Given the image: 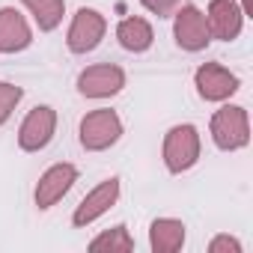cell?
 Masks as SVG:
<instances>
[{"mask_svg": "<svg viewBox=\"0 0 253 253\" xmlns=\"http://www.w3.org/2000/svg\"><path fill=\"white\" fill-rule=\"evenodd\" d=\"M200 152H203V137L197 131V125L182 122V125H173L164 134L161 158H164V167L170 173H188L191 167H197Z\"/></svg>", "mask_w": 253, "mask_h": 253, "instance_id": "cell-1", "label": "cell"}, {"mask_svg": "<svg viewBox=\"0 0 253 253\" xmlns=\"http://www.w3.org/2000/svg\"><path fill=\"white\" fill-rule=\"evenodd\" d=\"M209 134L220 152H238L250 143V116L241 104H223L209 122Z\"/></svg>", "mask_w": 253, "mask_h": 253, "instance_id": "cell-2", "label": "cell"}, {"mask_svg": "<svg viewBox=\"0 0 253 253\" xmlns=\"http://www.w3.org/2000/svg\"><path fill=\"white\" fill-rule=\"evenodd\" d=\"M78 137H81V146L86 152H104L113 143H119V137H122V119L110 107H95V110L84 113V119L78 125Z\"/></svg>", "mask_w": 253, "mask_h": 253, "instance_id": "cell-3", "label": "cell"}, {"mask_svg": "<svg viewBox=\"0 0 253 253\" xmlns=\"http://www.w3.org/2000/svg\"><path fill=\"white\" fill-rule=\"evenodd\" d=\"M173 39L182 51L188 54H197V51H206L209 42H211V33H209V24H206V12L194 3H182L176 12H173Z\"/></svg>", "mask_w": 253, "mask_h": 253, "instance_id": "cell-4", "label": "cell"}, {"mask_svg": "<svg viewBox=\"0 0 253 253\" xmlns=\"http://www.w3.org/2000/svg\"><path fill=\"white\" fill-rule=\"evenodd\" d=\"M107 33V18L98 12V9H89V6H81L69 24V33H66V45L72 54H89L101 45Z\"/></svg>", "mask_w": 253, "mask_h": 253, "instance_id": "cell-5", "label": "cell"}, {"mask_svg": "<svg viewBox=\"0 0 253 253\" xmlns=\"http://www.w3.org/2000/svg\"><path fill=\"white\" fill-rule=\"evenodd\" d=\"M57 134V110L51 104H36L18 125V146L24 152H42Z\"/></svg>", "mask_w": 253, "mask_h": 253, "instance_id": "cell-6", "label": "cell"}, {"mask_svg": "<svg viewBox=\"0 0 253 253\" xmlns=\"http://www.w3.org/2000/svg\"><path fill=\"white\" fill-rule=\"evenodd\" d=\"M125 86V72L116 63H95L78 75V92L84 98H113Z\"/></svg>", "mask_w": 253, "mask_h": 253, "instance_id": "cell-7", "label": "cell"}, {"mask_svg": "<svg viewBox=\"0 0 253 253\" xmlns=\"http://www.w3.org/2000/svg\"><path fill=\"white\" fill-rule=\"evenodd\" d=\"M75 182H78V167H75V164H69V161L51 164V167L39 176V182H36V191H33L36 206H39L42 211L54 209V206L72 191Z\"/></svg>", "mask_w": 253, "mask_h": 253, "instance_id": "cell-8", "label": "cell"}, {"mask_svg": "<svg viewBox=\"0 0 253 253\" xmlns=\"http://www.w3.org/2000/svg\"><path fill=\"white\" fill-rule=\"evenodd\" d=\"M119 191H122L119 176H110V179L98 182V185H95V188L81 200V203H78V209H75V214H72V223H75L78 229H84V226L95 223L101 214H107V211L116 206Z\"/></svg>", "mask_w": 253, "mask_h": 253, "instance_id": "cell-9", "label": "cell"}, {"mask_svg": "<svg viewBox=\"0 0 253 253\" xmlns=\"http://www.w3.org/2000/svg\"><path fill=\"white\" fill-rule=\"evenodd\" d=\"M194 86L203 101H226L238 92V75L220 63H203L194 72Z\"/></svg>", "mask_w": 253, "mask_h": 253, "instance_id": "cell-10", "label": "cell"}, {"mask_svg": "<svg viewBox=\"0 0 253 253\" xmlns=\"http://www.w3.org/2000/svg\"><path fill=\"white\" fill-rule=\"evenodd\" d=\"M206 24H209L211 39L232 42V39H238V33L244 27V12L235 0H211L209 12H206Z\"/></svg>", "mask_w": 253, "mask_h": 253, "instance_id": "cell-11", "label": "cell"}, {"mask_svg": "<svg viewBox=\"0 0 253 253\" xmlns=\"http://www.w3.org/2000/svg\"><path fill=\"white\" fill-rule=\"evenodd\" d=\"M30 42H33V30H30L27 18L15 6H3L0 9V54L27 51Z\"/></svg>", "mask_w": 253, "mask_h": 253, "instance_id": "cell-12", "label": "cell"}, {"mask_svg": "<svg viewBox=\"0 0 253 253\" xmlns=\"http://www.w3.org/2000/svg\"><path fill=\"white\" fill-rule=\"evenodd\" d=\"M116 42L128 51V54H143V51L152 48L155 30H152V24H149L146 18L128 15V18H122V21L116 24Z\"/></svg>", "mask_w": 253, "mask_h": 253, "instance_id": "cell-13", "label": "cell"}, {"mask_svg": "<svg viewBox=\"0 0 253 253\" xmlns=\"http://www.w3.org/2000/svg\"><path fill=\"white\" fill-rule=\"evenodd\" d=\"M185 223L176 217H155L149 223V247L155 253H176L185 247Z\"/></svg>", "mask_w": 253, "mask_h": 253, "instance_id": "cell-14", "label": "cell"}, {"mask_svg": "<svg viewBox=\"0 0 253 253\" xmlns=\"http://www.w3.org/2000/svg\"><path fill=\"white\" fill-rule=\"evenodd\" d=\"M27 6V12L33 15L36 27L42 33H51L63 24V15H66V0H21Z\"/></svg>", "mask_w": 253, "mask_h": 253, "instance_id": "cell-15", "label": "cell"}, {"mask_svg": "<svg viewBox=\"0 0 253 253\" xmlns=\"http://www.w3.org/2000/svg\"><path fill=\"white\" fill-rule=\"evenodd\" d=\"M89 250H134V238L125 223H116L104 232H98L89 241Z\"/></svg>", "mask_w": 253, "mask_h": 253, "instance_id": "cell-16", "label": "cell"}, {"mask_svg": "<svg viewBox=\"0 0 253 253\" xmlns=\"http://www.w3.org/2000/svg\"><path fill=\"white\" fill-rule=\"evenodd\" d=\"M24 98V89L18 84H9V81H0V128L9 122L12 110L18 107V101Z\"/></svg>", "mask_w": 253, "mask_h": 253, "instance_id": "cell-17", "label": "cell"}, {"mask_svg": "<svg viewBox=\"0 0 253 253\" xmlns=\"http://www.w3.org/2000/svg\"><path fill=\"white\" fill-rule=\"evenodd\" d=\"M140 3H143L146 12H152L158 18H173V12L185 3V0H140Z\"/></svg>", "mask_w": 253, "mask_h": 253, "instance_id": "cell-18", "label": "cell"}, {"mask_svg": "<svg viewBox=\"0 0 253 253\" xmlns=\"http://www.w3.org/2000/svg\"><path fill=\"white\" fill-rule=\"evenodd\" d=\"M209 253H241V241H238L235 235L220 232V235H214V238L209 241Z\"/></svg>", "mask_w": 253, "mask_h": 253, "instance_id": "cell-19", "label": "cell"}, {"mask_svg": "<svg viewBox=\"0 0 253 253\" xmlns=\"http://www.w3.org/2000/svg\"><path fill=\"white\" fill-rule=\"evenodd\" d=\"M241 12L244 18H253V0H241Z\"/></svg>", "mask_w": 253, "mask_h": 253, "instance_id": "cell-20", "label": "cell"}]
</instances>
